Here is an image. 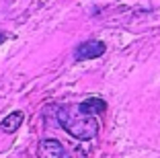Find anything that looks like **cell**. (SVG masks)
I'll use <instances>...</instances> for the list:
<instances>
[{"instance_id": "obj_3", "label": "cell", "mask_w": 160, "mask_h": 158, "mask_svg": "<svg viewBox=\"0 0 160 158\" xmlns=\"http://www.w3.org/2000/svg\"><path fill=\"white\" fill-rule=\"evenodd\" d=\"M37 158H64V146L53 138H45L37 146Z\"/></svg>"}, {"instance_id": "obj_2", "label": "cell", "mask_w": 160, "mask_h": 158, "mask_svg": "<svg viewBox=\"0 0 160 158\" xmlns=\"http://www.w3.org/2000/svg\"><path fill=\"white\" fill-rule=\"evenodd\" d=\"M105 49H107V45H105L101 39H88V41H82L74 49V58L78 62H82V60H94V58L103 56Z\"/></svg>"}, {"instance_id": "obj_1", "label": "cell", "mask_w": 160, "mask_h": 158, "mask_svg": "<svg viewBox=\"0 0 160 158\" xmlns=\"http://www.w3.org/2000/svg\"><path fill=\"white\" fill-rule=\"evenodd\" d=\"M58 119H60V125L72 138L82 140V142H88V140L97 138V134H99V123H97L94 115H84L78 109L62 107L58 111Z\"/></svg>"}, {"instance_id": "obj_5", "label": "cell", "mask_w": 160, "mask_h": 158, "mask_svg": "<svg viewBox=\"0 0 160 158\" xmlns=\"http://www.w3.org/2000/svg\"><path fill=\"white\" fill-rule=\"evenodd\" d=\"M23 119H25L23 111H12V113H8L4 119L0 121V130L4 131V134H14V131L21 127Z\"/></svg>"}, {"instance_id": "obj_7", "label": "cell", "mask_w": 160, "mask_h": 158, "mask_svg": "<svg viewBox=\"0 0 160 158\" xmlns=\"http://www.w3.org/2000/svg\"><path fill=\"white\" fill-rule=\"evenodd\" d=\"M4 37H6V35H4V33H2V31H0V43L4 41Z\"/></svg>"}, {"instance_id": "obj_6", "label": "cell", "mask_w": 160, "mask_h": 158, "mask_svg": "<svg viewBox=\"0 0 160 158\" xmlns=\"http://www.w3.org/2000/svg\"><path fill=\"white\" fill-rule=\"evenodd\" d=\"M68 158H86V152H84V150H80V148H78V150H74V152H72Z\"/></svg>"}, {"instance_id": "obj_4", "label": "cell", "mask_w": 160, "mask_h": 158, "mask_svg": "<svg viewBox=\"0 0 160 158\" xmlns=\"http://www.w3.org/2000/svg\"><path fill=\"white\" fill-rule=\"evenodd\" d=\"M76 109H78L80 113H84V115H101V113L107 111V103L99 97H92V99L82 101Z\"/></svg>"}]
</instances>
